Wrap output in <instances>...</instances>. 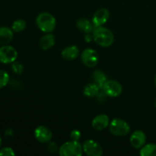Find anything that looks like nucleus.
<instances>
[{
    "label": "nucleus",
    "mask_w": 156,
    "mask_h": 156,
    "mask_svg": "<svg viewBox=\"0 0 156 156\" xmlns=\"http://www.w3.org/2000/svg\"><path fill=\"white\" fill-rule=\"evenodd\" d=\"M85 40L86 42H91V40H93V35H91L90 34H86L85 36Z\"/></svg>",
    "instance_id": "393cba45"
},
{
    "label": "nucleus",
    "mask_w": 156,
    "mask_h": 156,
    "mask_svg": "<svg viewBox=\"0 0 156 156\" xmlns=\"http://www.w3.org/2000/svg\"><path fill=\"white\" fill-rule=\"evenodd\" d=\"M2 145V138H1V136H0V146Z\"/></svg>",
    "instance_id": "a878e982"
},
{
    "label": "nucleus",
    "mask_w": 156,
    "mask_h": 156,
    "mask_svg": "<svg viewBox=\"0 0 156 156\" xmlns=\"http://www.w3.org/2000/svg\"><path fill=\"white\" fill-rule=\"evenodd\" d=\"M81 59L84 65L89 68H93L98 63L99 56L96 50L88 48L82 51L81 54Z\"/></svg>",
    "instance_id": "0eeeda50"
},
{
    "label": "nucleus",
    "mask_w": 156,
    "mask_h": 156,
    "mask_svg": "<svg viewBox=\"0 0 156 156\" xmlns=\"http://www.w3.org/2000/svg\"><path fill=\"white\" fill-rule=\"evenodd\" d=\"M13 30L8 27H0V45H7L13 39Z\"/></svg>",
    "instance_id": "4468645a"
},
{
    "label": "nucleus",
    "mask_w": 156,
    "mask_h": 156,
    "mask_svg": "<svg viewBox=\"0 0 156 156\" xmlns=\"http://www.w3.org/2000/svg\"><path fill=\"white\" fill-rule=\"evenodd\" d=\"M9 82V75L7 72L0 69V88H4Z\"/></svg>",
    "instance_id": "412c9836"
},
{
    "label": "nucleus",
    "mask_w": 156,
    "mask_h": 156,
    "mask_svg": "<svg viewBox=\"0 0 156 156\" xmlns=\"http://www.w3.org/2000/svg\"><path fill=\"white\" fill-rule=\"evenodd\" d=\"M26 26H27V24H26V21L23 19H18L16 21H15L12 24V29L13 31L15 32H21L26 28Z\"/></svg>",
    "instance_id": "aec40b11"
},
{
    "label": "nucleus",
    "mask_w": 156,
    "mask_h": 156,
    "mask_svg": "<svg viewBox=\"0 0 156 156\" xmlns=\"http://www.w3.org/2000/svg\"><path fill=\"white\" fill-rule=\"evenodd\" d=\"M82 136V134L81 132L78 129H73V131H71L70 133L69 137L71 139V140H75V141H79V139Z\"/></svg>",
    "instance_id": "b1692460"
},
{
    "label": "nucleus",
    "mask_w": 156,
    "mask_h": 156,
    "mask_svg": "<svg viewBox=\"0 0 156 156\" xmlns=\"http://www.w3.org/2000/svg\"><path fill=\"white\" fill-rule=\"evenodd\" d=\"M17 58L18 52L13 47L7 44L0 47V62L4 64L12 63Z\"/></svg>",
    "instance_id": "39448f33"
},
{
    "label": "nucleus",
    "mask_w": 156,
    "mask_h": 156,
    "mask_svg": "<svg viewBox=\"0 0 156 156\" xmlns=\"http://www.w3.org/2000/svg\"><path fill=\"white\" fill-rule=\"evenodd\" d=\"M102 90L108 97L117 98L122 94L123 87L117 81L108 79L102 87Z\"/></svg>",
    "instance_id": "423d86ee"
},
{
    "label": "nucleus",
    "mask_w": 156,
    "mask_h": 156,
    "mask_svg": "<svg viewBox=\"0 0 156 156\" xmlns=\"http://www.w3.org/2000/svg\"><path fill=\"white\" fill-rule=\"evenodd\" d=\"M79 54V50L76 46L72 45L66 47L61 53V56L66 60L72 61L77 59Z\"/></svg>",
    "instance_id": "ddd939ff"
},
{
    "label": "nucleus",
    "mask_w": 156,
    "mask_h": 156,
    "mask_svg": "<svg viewBox=\"0 0 156 156\" xmlns=\"http://www.w3.org/2000/svg\"><path fill=\"white\" fill-rule=\"evenodd\" d=\"M101 90V88L94 82V83H88L84 88L83 93L85 96L92 98H96L98 95Z\"/></svg>",
    "instance_id": "f3484780"
},
{
    "label": "nucleus",
    "mask_w": 156,
    "mask_h": 156,
    "mask_svg": "<svg viewBox=\"0 0 156 156\" xmlns=\"http://www.w3.org/2000/svg\"><path fill=\"white\" fill-rule=\"evenodd\" d=\"M38 28L44 33H51L56 27V21L53 15L49 12H41L36 18Z\"/></svg>",
    "instance_id": "f03ea898"
},
{
    "label": "nucleus",
    "mask_w": 156,
    "mask_h": 156,
    "mask_svg": "<svg viewBox=\"0 0 156 156\" xmlns=\"http://www.w3.org/2000/svg\"><path fill=\"white\" fill-rule=\"evenodd\" d=\"M92 78L94 82L97 84L99 87L102 89V87L105 85V82L108 81V78H107L106 74L104 73L101 70H95L92 74Z\"/></svg>",
    "instance_id": "a211bd4d"
},
{
    "label": "nucleus",
    "mask_w": 156,
    "mask_h": 156,
    "mask_svg": "<svg viewBox=\"0 0 156 156\" xmlns=\"http://www.w3.org/2000/svg\"><path fill=\"white\" fill-rule=\"evenodd\" d=\"M34 136L38 142L47 143L51 140L53 133L50 128L46 126H38L34 130Z\"/></svg>",
    "instance_id": "9d476101"
},
{
    "label": "nucleus",
    "mask_w": 156,
    "mask_h": 156,
    "mask_svg": "<svg viewBox=\"0 0 156 156\" xmlns=\"http://www.w3.org/2000/svg\"><path fill=\"white\" fill-rule=\"evenodd\" d=\"M59 154L61 156H81L83 154L82 145L79 141L70 140L59 147Z\"/></svg>",
    "instance_id": "7ed1b4c3"
},
{
    "label": "nucleus",
    "mask_w": 156,
    "mask_h": 156,
    "mask_svg": "<svg viewBox=\"0 0 156 156\" xmlns=\"http://www.w3.org/2000/svg\"><path fill=\"white\" fill-rule=\"evenodd\" d=\"M83 152L89 156H101L103 154V148L94 140H87L82 145Z\"/></svg>",
    "instance_id": "6e6552de"
},
{
    "label": "nucleus",
    "mask_w": 156,
    "mask_h": 156,
    "mask_svg": "<svg viewBox=\"0 0 156 156\" xmlns=\"http://www.w3.org/2000/svg\"><path fill=\"white\" fill-rule=\"evenodd\" d=\"M155 87H156V75H155Z\"/></svg>",
    "instance_id": "bb28decb"
},
{
    "label": "nucleus",
    "mask_w": 156,
    "mask_h": 156,
    "mask_svg": "<svg viewBox=\"0 0 156 156\" xmlns=\"http://www.w3.org/2000/svg\"><path fill=\"white\" fill-rule=\"evenodd\" d=\"M131 146L136 149H140L146 144V136L142 130H136L131 135L129 139Z\"/></svg>",
    "instance_id": "9b49d317"
},
{
    "label": "nucleus",
    "mask_w": 156,
    "mask_h": 156,
    "mask_svg": "<svg viewBox=\"0 0 156 156\" xmlns=\"http://www.w3.org/2000/svg\"><path fill=\"white\" fill-rule=\"evenodd\" d=\"M109 17V11L105 9V8H101V9L96 11L94 15H93L92 20H91L93 24H94V28L103 26L108 21Z\"/></svg>",
    "instance_id": "1a4fd4ad"
},
{
    "label": "nucleus",
    "mask_w": 156,
    "mask_h": 156,
    "mask_svg": "<svg viewBox=\"0 0 156 156\" xmlns=\"http://www.w3.org/2000/svg\"><path fill=\"white\" fill-rule=\"evenodd\" d=\"M55 44V37L53 34L47 33L39 41V45L41 49L44 50L52 48Z\"/></svg>",
    "instance_id": "2eb2a0df"
},
{
    "label": "nucleus",
    "mask_w": 156,
    "mask_h": 156,
    "mask_svg": "<svg viewBox=\"0 0 156 156\" xmlns=\"http://www.w3.org/2000/svg\"><path fill=\"white\" fill-rule=\"evenodd\" d=\"M140 154L142 156H156V144L149 143L140 149Z\"/></svg>",
    "instance_id": "6ab92c4d"
},
{
    "label": "nucleus",
    "mask_w": 156,
    "mask_h": 156,
    "mask_svg": "<svg viewBox=\"0 0 156 156\" xmlns=\"http://www.w3.org/2000/svg\"><path fill=\"white\" fill-rule=\"evenodd\" d=\"M155 108H156V100H155Z\"/></svg>",
    "instance_id": "cd10ccee"
},
{
    "label": "nucleus",
    "mask_w": 156,
    "mask_h": 156,
    "mask_svg": "<svg viewBox=\"0 0 156 156\" xmlns=\"http://www.w3.org/2000/svg\"><path fill=\"white\" fill-rule=\"evenodd\" d=\"M15 153L13 149L10 147H5L0 149V155L3 156H12L15 155Z\"/></svg>",
    "instance_id": "5701e85b"
},
{
    "label": "nucleus",
    "mask_w": 156,
    "mask_h": 156,
    "mask_svg": "<svg viewBox=\"0 0 156 156\" xmlns=\"http://www.w3.org/2000/svg\"><path fill=\"white\" fill-rule=\"evenodd\" d=\"M12 69L15 74L17 75H19L21 73H22L23 69H24V66L21 63L18 62H12Z\"/></svg>",
    "instance_id": "4be33fe9"
},
{
    "label": "nucleus",
    "mask_w": 156,
    "mask_h": 156,
    "mask_svg": "<svg viewBox=\"0 0 156 156\" xmlns=\"http://www.w3.org/2000/svg\"><path fill=\"white\" fill-rule=\"evenodd\" d=\"M110 132L116 136H125L130 132L129 123L120 118H115L110 122Z\"/></svg>",
    "instance_id": "20e7f679"
},
{
    "label": "nucleus",
    "mask_w": 156,
    "mask_h": 156,
    "mask_svg": "<svg viewBox=\"0 0 156 156\" xmlns=\"http://www.w3.org/2000/svg\"><path fill=\"white\" fill-rule=\"evenodd\" d=\"M93 41L102 47H111L114 41L112 31L107 27L101 26L95 27L93 30Z\"/></svg>",
    "instance_id": "f257e3e1"
},
{
    "label": "nucleus",
    "mask_w": 156,
    "mask_h": 156,
    "mask_svg": "<svg viewBox=\"0 0 156 156\" xmlns=\"http://www.w3.org/2000/svg\"><path fill=\"white\" fill-rule=\"evenodd\" d=\"M76 26L78 29L85 34H90L93 32L94 27L92 21H90L87 18H80L76 22Z\"/></svg>",
    "instance_id": "dca6fc26"
},
{
    "label": "nucleus",
    "mask_w": 156,
    "mask_h": 156,
    "mask_svg": "<svg viewBox=\"0 0 156 156\" xmlns=\"http://www.w3.org/2000/svg\"><path fill=\"white\" fill-rule=\"evenodd\" d=\"M110 119L106 114H99L97 115L91 121V126L96 130H103L109 126Z\"/></svg>",
    "instance_id": "f8f14e48"
}]
</instances>
